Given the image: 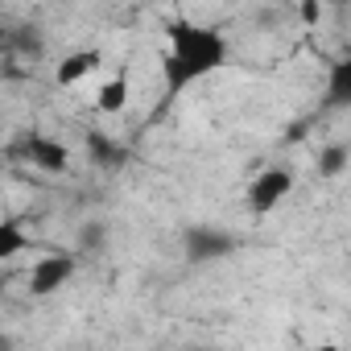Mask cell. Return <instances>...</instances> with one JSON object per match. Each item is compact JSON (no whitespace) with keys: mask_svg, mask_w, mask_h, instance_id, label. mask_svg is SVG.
Wrapping results in <instances>:
<instances>
[{"mask_svg":"<svg viewBox=\"0 0 351 351\" xmlns=\"http://www.w3.org/2000/svg\"><path fill=\"white\" fill-rule=\"evenodd\" d=\"M228 62V38L215 25L199 21H169L165 46H161V75H165V95H182L191 83L215 75Z\"/></svg>","mask_w":351,"mask_h":351,"instance_id":"cell-1","label":"cell"},{"mask_svg":"<svg viewBox=\"0 0 351 351\" xmlns=\"http://www.w3.org/2000/svg\"><path fill=\"white\" fill-rule=\"evenodd\" d=\"M289 191H293V173L289 169H261L256 178H252V186H248V211L252 215H269V211H277L285 199H289Z\"/></svg>","mask_w":351,"mask_h":351,"instance_id":"cell-2","label":"cell"},{"mask_svg":"<svg viewBox=\"0 0 351 351\" xmlns=\"http://www.w3.org/2000/svg\"><path fill=\"white\" fill-rule=\"evenodd\" d=\"M182 248H186L191 265H211V261H223L236 252V236L223 228H191L182 236Z\"/></svg>","mask_w":351,"mask_h":351,"instance_id":"cell-3","label":"cell"},{"mask_svg":"<svg viewBox=\"0 0 351 351\" xmlns=\"http://www.w3.org/2000/svg\"><path fill=\"white\" fill-rule=\"evenodd\" d=\"M75 256L71 252H50V256H42L38 265H34V273H29V293L34 298H50V293H58L71 277H75Z\"/></svg>","mask_w":351,"mask_h":351,"instance_id":"cell-4","label":"cell"},{"mask_svg":"<svg viewBox=\"0 0 351 351\" xmlns=\"http://www.w3.org/2000/svg\"><path fill=\"white\" fill-rule=\"evenodd\" d=\"M21 153H25L38 169H46V173H62V169L71 165V149H66L62 141L46 136V132H29V136L21 141Z\"/></svg>","mask_w":351,"mask_h":351,"instance_id":"cell-5","label":"cell"},{"mask_svg":"<svg viewBox=\"0 0 351 351\" xmlns=\"http://www.w3.org/2000/svg\"><path fill=\"white\" fill-rule=\"evenodd\" d=\"M95 66H99V54H95V50H75V54H66V58L58 62L54 83H58V87H75V83L87 79Z\"/></svg>","mask_w":351,"mask_h":351,"instance_id":"cell-6","label":"cell"},{"mask_svg":"<svg viewBox=\"0 0 351 351\" xmlns=\"http://www.w3.org/2000/svg\"><path fill=\"white\" fill-rule=\"evenodd\" d=\"M326 104L335 108H347L351 104V54L330 62V75H326Z\"/></svg>","mask_w":351,"mask_h":351,"instance_id":"cell-7","label":"cell"},{"mask_svg":"<svg viewBox=\"0 0 351 351\" xmlns=\"http://www.w3.org/2000/svg\"><path fill=\"white\" fill-rule=\"evenodd\" d=\"M124 104H128V79H124V75L104 79L99 91H95V108H99L104 116H116V112H124Z\"/></svg>","mask_w":351,"mask_h":351,"instance_id":"cell-8","label":"cell"},{"mask_svg":"<svg viewBox=\"0 0 351 351\" xmlns=\"http://www.w3.org/2000/svg\"><path fill=\"white\" fill-rule=\"evenodd\" d=\"M347 161H351V153L343 145H326L318 153V173H322V178H339V173L347 169Z\"/></svg>","mask_w":351,"mask_h":351,"instance_id":"cell-9","label":"cell"},{"mask_svg":"<svg viewBox=\"0 0 351 351\" xmlns=\"http://www.w3.org/2000/svg\"><path fill=\"white\" fill-rule=\"evenodd\" d=\"M87 153L99 161V165H120L124 161V149H116L108 136H99V132H87Z\"/></svg>","mask_w":351,"mask_h":351,"instance_id":"cell-10","label":"cell"},{"mask_svg":"<svg viewBox=\"0 0 351 351\" xmlns=\"http://www.w3.org/2000/svg\"><path fill=\"white\" fill-rule=\"evenodd\" d=\"M21 248H25V232H21L17 219H9L5 228H0V261H13Z\"/></svg>","mask_w":351,"mask_h":351,"instance_id":"cell-11","label":"cell"},{"mask_svg":"<svg viewBox=\"0 0 351 351\" xmlns=\"http://www.w3.org/2000/svg\"><path fill=\"white\" fill-rule=\"evenodd\" d=\"M83 232H87V236H83V244H87V248L104 244V228H95V223H91V228H83Z\"/></svg>","mask_w":351,"mask_h":351,"instance_id":"cell-12","label":"cell"},{"mask_svg":"<svg viewBox=\"0 0 351 351\" xmlns=\"http://www.w3.org/2000/svg\"><path fill=\"white\" fill-rule=\"evenodd\" d=\"M314 351H343V347H339V343H318Z\"/></svg>","mask_w":351,"mask_h":351,"instance_id":"cell-13","label":"cell"}]
</instances>
